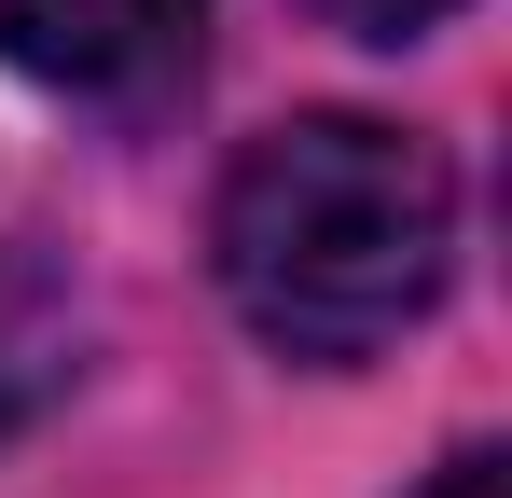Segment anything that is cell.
<instances>
[{"label":"cell","mask_w":512,"mask_h":498,"mask_svg":"<svg viewBox=\"0 0 512 498\" xmlns=\"http://www.w3.org/2000/svg\"><path fill=\"white\" fill-rule=\"evenodd\" d=\"M416 498H512V457L499 443H443V471H429Z\"/></svg>","instance_id":"5b68a950"},{"label":"cell","mask_w":512,"mask_h":498,"mask_svg":"<svg viewBox=\"0 0 512 498\" xmlns=\"http://www.w3.org/2000/svg\"><path fill=\"white\" fill-rule=\"evenodd\" d=\"M319 28H346V42H416V28H443L457 0H305Z\"/></svg>","instance_id":"277c9868"},{"label":"cell","mask_w":512,"mask_h":498,"mask_svg":"<svg viewBox=\"0 0 512 498\" xmlns=\"http://www.w3.org/2000/svg\"><path fill=\"white\" fill-rule=\"evenodd\" d=\"M70 374H84V305H70L28 249H0V443H14L28 415L70 402Z\"/></svg>","instance_id":"3957f363"},{"label":"cell","mask_w":512,"mask_h":498,"mask_svg":"<svg viewBox=\"0 0 512 498\" xmlns=\"http://www.w3.org/2000/svg\"><path fill=\"white\" fill-rule=\"evenodd\" d=\"M0 70L139 125L208 70V0H0Z\"/></svg>","instance_id":"7a4b0ae2"},{"label":"cell","mask_w":512,"mask_h":498,"mask_svg":"<svg viewBox=\"0 0 512 498\" xmlns=\"http://www.w3.org/2000/svg\"><path fill=\"white\" fill-rule=\"evenodd\" d=\"M208 277L250 346L360 374L457 277V166L388 111H291L208 194Z\"/></svg>","instance_id":"6da1fadb"}]
</instances>
